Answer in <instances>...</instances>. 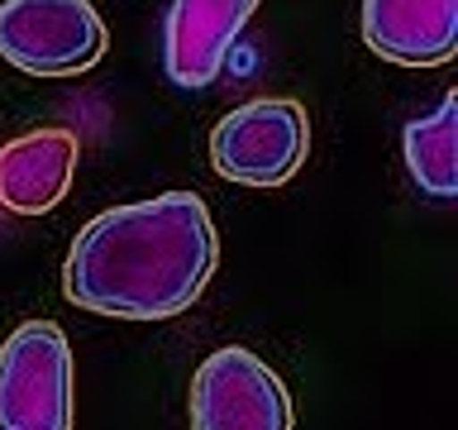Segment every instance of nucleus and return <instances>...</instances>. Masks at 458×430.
<instances>
[{
  "instance_id": "f03ea898",
  "label": "nucleus",
  "mask_w": 458,
  "mask_h": 430,
  "mask_svg": "<svg viewBox=\"0 0 458 430\" xmlns=\"http://www.w3.org/2000/svg\"><path fill=\"white\" fill-rule=\"evenodd\" d=\"M310 115L292 96L243 100L215 125L210 168L239 186H282L306 168Z\"/></svg>"
},
{
  "instance_id": "0eeeda50",
  "label": "nucleus",
  "mask_w": 458,
  "mask_h": 430,
  "mask_svg": "<svg viewBox=\"0 0 458 430\" xmlns=\"http://www.w3.org/2000/svg\"><path fill=\"white\" fill-rule=\"evenodd\" d=\"M81 143L72 129L48 125L0 143V206L10 215H48L63 206L77 177Z\"/></svg>"
},
{
  "instance_id": "20e7f679",
  "label": "nucleus",
  "mask_w": 458,
  "mask_h": 430,
  "mask_svg": "<svg viewBox=\"0 0 458 430\" xmlns=\"http://www.w3.org/2000/svg\"><path fill=\"white\" fill-rule=\"evenodd\" d=\"M72 344L53 321H24L0 344V430L72 426Z\"/></svg>"
},
{
  "instance_id": "39448f33",
  "label": "nucleus",
  "mask_w": 458,
  "mask_h": 430,
  "mask_svg": "<svg viewBox=\"0 0 458 430\" xmlns=\"http://www.w3.org/2000/svg\"><path fill=\"white\" fill-rule=\"evenodd\" d=\"M296 411L282 378L243 344H225L200 358L191 378L196 430H292Z\"/></svg>"
},
{
  "instance_id": "6e6552de",
  "label": "nucleus",
  "mask_w": 458,
  "mask_h": 430,
  "mask_svg": "<svg viewBox=\"0 0 458 430\" xmlns=\"http://www.w3.org/2000/svg\"><path fill=\"white\" fill-rule=\"evenodd\" d=\"M363 43L396 67H444L458 48V0H363Z\"/></svg>"
},
{
  "instance_id": "7ed1b4c3",
  "label": "nucleus",
  "mask_w": 458,
  "mask_h": 430,
  "mask_svg": "<svg viewBox=\"0 0 458 430\" xmlns=\"http://www.w3.org/2000/svg\"><path fill=\"white\" fill-rule=\"evenodd\" d=\"M110 48L106 20L91 0H5L0 57L29 77H77Z\"/></svg>"
},
{
  "instance_id": "f257e3e1",
  "label": "nucleus",
  "mask_w": 458,
  "mask_h": 430,
  "mask_svg": "<svg viewBox=\"0 0 458 430\" xmlns=\"http://www.w3.org/2000/svg\"><path fill=\"white\" fill-rule=\"evenodd\" d=\"M220 268V235L196 192L110 206L81 225L63 263V297L110 321H172Z\"/></svg>"
},
{
  "instance_id": "1a4fd4ad",
  "label": "nucleus",
  "mask_w": 458,
  "mask_h": 430,
  "mask_svg": "<svg viewBox=\"0 0 458 430\" xmlns=\"http://www.w3.org/2000/svg\"><path fill=\"white\" fill-rule=\"evenodd\" d=\"M401 153H406L411 182L435 201L458 196V91H449L435 106V115L406 125L401 134Z\"/></svg>"
},
{
  "instance_id": "423d86ee",
  "label": "nucleus",
  "mask_w": 458,
  "mask_h": 430,
  "mask_svg": "<svg viewBox=\"0 0 458 430\" xmlns=\"http://www.w3.org/2000/svg\"><path fill=\"white\" fill-rule=\"evenodd\" d=\"M258 0H172L163 20V67L172 86L206 91L249 29Z\"/></svg>"
}]
</instances>
